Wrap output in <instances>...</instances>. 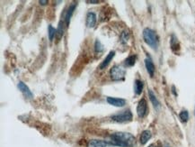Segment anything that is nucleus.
Wrapping results in <instances>:
<instances>
[{
	"mask_svg": "<svg viewBox=\"0 0 195 147\" xmlns=\"http://www.w3.org/2000/svg\"><path fill=\"white\" fill-rule=\"evenodd\" d=\"M112 146L120 147H134L136 144V138L130 133L125 132H116L112 136Z\"/></svg>",
	"mask_w": 195,
	"mask_h": 147,
	"instance_id": "f257e3e1",
	"label": "nucleus"
},
{
	"mask_svg": "<svg viewBox=\"0 0 195 147\" xmlns=\"http://www.w3.org/2000/svg\"><path fill=\"white\" fill-rule=\"evenodd\" d=\"M143 38L145 42L151 48L156 49L158 44V40L156 33L150 28H145L143 31Z\"/></svg>",
	"mask_w": 195,
	"mask_h": 147,
	"instance_id": "f03ea898",
	"label": "nucleus"
},
{
	"mask_svg": "<svg viewBox=\"0 0 195 147\" xmlns=\"http://www.w3.org/2000/svg\"><path fill=\"white\" fill-rule=\"evenodd\" d=\"M132 113L130 109H126L124 111L112 115V119L114 122H117V123H127V122H130L132 120Z\"/></svg>",
	"mask_w": 195,
	"mask_h": 147,
	"instance_id": "7ed1b4c3",
	"label": "nucleus"
},
{
	"mask_svg": "<svg viewBox=\"0 0 195 147\" xmlns=\"http://www.w3.org/2000/svg\"><path fill=\"white\" fill-rule=\"evenodd\" d=\"M126 74V70L119 65H115L110 70V76H111L112 81H122L124 79Z\"/></svg>",
	"mask_w": 195,
	"mask_h": 147,
	"instance_id": "20e7f679",
	"label": "nucleus"
},
{
	"mask_svg": "<svg viewBox=\"0 0 195 147\" xmlns=\"http://www.w3.org/2000/svg\"><path fill=\"white\" fill-rule=\"evenodd\" d=\"M137 114L138 117L143 118L148 114V103L145 99H141L139 100L138 106H137Z\"/></svg>",
	"mask_w": 195,
	"mask_h": 147,
	"instance_id": "39448f33",
	"label": "nucleus"
},
{
	"mask_svg": "<svg viewBox=\"0 0 195 147\" xmlns=\"http://www.w3.org/2000/svg\"><path fill=\"white\" fill-rule=\"evenodd\" d=\"M112 145L111 141H102V140H96L92 139L88 141L87 147H109Z\"/></svg>",
	"mask_w": 195,
	"mask_h": 147,
	"instance_id": "423d86ee",
	"label": "nucleus"
},
{
	"mask_svg": "<svg viewBox=\"0 0 195 147\" xmlns=\"http://www.w3.org/2000/svg\"><path fill=\"white\" fill-rule=\"evenodd\" d=\"M107 102L110 105L114 106V107H122L126 105V100L123 99H119V97H108L106 99Z\"/></svg>",
	"mask_w": 195,
	"mask_h": 147,
	"instance_id": "0eeeda50",
	"label": "nucleus"
},
{
	"mask_svg": "<svg viewBox=\"0 0 195 147\" xmlns=\"http://www.w3.org/2000/svg\"><path fill=\"white\" fill-rule=\"evenodd\" d=\"M77 7V4L76 3H73L71 4L68 10L66 11V13H65V16H64V22L66 23V26H69V22H70V19H71V16L73 15V13H74V11H75V8Z\"/></svg>",
	"mask_w": 195,
	"mask_h": 147,
	"instance_id": "6e6552de",
	"label": "nucleus"
},
{
	"mask_svg": "<svg viewBox=\"0 0 195 147\" xmlns=\"http://www.w3.org/2000/svg\"><path fill=\"white\" fill-rule=\"evenodd\" d=\"M18 88H19V89L22 91V93L26 97H28V99H33V94L32 93V91L30 90V89L28 88V86L26 84H24L23 81H20L18 83Z\"/></svg>",
	"mask_w": 195,
	"mask_h": 147,
	"instance_id": "1a4fd4ad",
	"label": "nucleus"
},
{
	"mask_svg": "<svg viewBox=\"0 0 195 147\" xmlns=\"http://www.w3.org/2000/svg\"><path fill=\"white\" fill-rule=\"evenodd\" d=\"M96 23V15L94 12H88L87 15V22L86 24L89 28H93Z\"/></svg>",
	"mask_w": 195,
	"mask_h": 147,
	"instance_id": "9d476101",
	"label": "nucleus"
},
{
	"mask_svg": "<svg viewBox=\"0 0 195 147\" xmlns=\"http://www.w3.org/2000/svg\"><path fill=\"white\" fill-rule=\"evenodd\" d=\"M145 65H146V68H147V70L148 72V74L150 75V77H153L155 70H156V68H155V65H154L153 62H152V60L149 57L145 60Z\"/></svg>",
	"mask_w": 195,
	"mask_h": 147,
	"instance_id": "9b49d317",
	"label": "nucleus"
},
{
	"mask_svg": "<svg viewBox=\"0 0 195 147\" xmlns=\"http://www.w3.org/2000/svg\"><path fill=\"white\" fill-rule=\"evenodd\" d=\"M114 55H115V52L114 51H111L109 53H108V55L106 56V58L103 60V62L101 63V65L99 66V68H100V70H103V69H105L106 67L109 65V63L112 62V60L113 59V57H114Z\"/></svg>",
	"mask_w": 195,
	"mask_h": 147,
	"instance_id": "f8f14e48",
	"label": "nucleus"
},
{
	"mask_svg": "<svg viewBox=\"0 0 195 147\" xmlns=\"http://www.w3.org/2000/svg\"><path fill=\"white\" fill-rule=\"evenodd\" d=\"M148 97H149V99H150V101L152 103V105L154 106V107L156 109H159L160 103H159V101H158L156 95L154 94V92L151 89H148Z\"/></svg>",
	"mask_w": 195,
	"mask_h": 147,
	"instance_id": "ddd939ff",
	"label": "nucleus"
},
{
	"mask_svg": "<svg viewBox=\"0 0 195 147\" xmlns=\"http://www.w3.org/2000/svg\"><path fill=\"white\" fill-rule=\"evenodd\" d=\"M151 136H152V134H151V132L149 130L143 131L142 134H141V136H140V138H139L140 144H146L148 142V140L151 138Z\"/></svg>",
	"mask_w": 195,
	"mask_h": 147,
	"instance_id": "4468645a",
	"label": "nucleus"
},
{
	"mask_svg": "<svg viewBox=\"0 0 195 147\" xmlns=\"http://www.w3.org/2000/svg\"><path fill=\"white\" fill-rule=\"evenodd\" d=\"M143 87H144L143 82L141 81H139V79H136L135 84H134V89H135L136 95H140L142 93Z\"/></svg>",
	"mask_w": 195,
	"mask_h": 147,
	"instance_id": "2eb2a0df",
	"label": "nucleus"
},
{
	"mask_svg": "<svg viewBox=\"0 0 195 147\" xmlns=\"http://www.w3.org/2000/svg\"><path fill=\"white\" fill-rule=\"evenodd\" d=\"M171 49L175 53H177V51L180 49V44H178V41L174 35H173L171 38Z\"/></svg>",
	"mask_w": 195,
	"mask_h": 147,
	"instance_id": "dca6fc26",
	"label": "nucleus"
},
{
	"mask_svg": "<svg viewBox=\"0 0 195 147\" xmlns=\"http://www.w3.org/2000/svg\"><path fill=\"white\" fill-rule=\"evenodd\" d=\"M65 26H66L65 22H62V21H60V22H59V27H58V29H57V34H58V38H59V39L61 38V36H63V34H64Z\"/></svg>",
	"mask_w": 195,
	"mask_h": 147,
	"instance_id": "f3484780",
	"label": "nucleus"
},
{
	"mask_svg": "<svg viewBox=\"0 0 195 147\" xmlns=\"http://www.w3.org/2000/svg\"><path fill=\"white\" fill-rule=\"evenodd\" d=\"M57 34V29H55L52 26H49L48 27V35H49V40L51 42L53 41L54 37Z\"/></svg>",
	"mask_w": 195,
	"mask_h": 147,
	"instance_id": "a211bd4d",
	"label": "nucleus"
},
{
	"mask_svg": "<svg viewBox=\"0 0 195 147\" xmlns=\"http://www.w3.org/2000/svg\"><path fill=\"white\" fill-rule=\"evenodd\" d=\"M136 59H137V57L135 56V55H130V56H129V57H128L125 60V62H124L125 66H127V67H132L134 64H135V62H136Z\"/></svg>",
	"mask_w": 195,
	"mask_h": 147,
	"instance_id": "6ab92c4d",
	"label": "nucleus"
},
{
	"mask_svg": "<svg viewBox=\"0 0 195 147\" xmlns=\"http://www.w3.org/2000/svg\"><path fill=\"white\" fill-rule=\"evenodd\" d=\"M179 117L182 122H187L189 119V113L187 110H182V111L179 114Z\"/></svg>",
	"mask_w": 195,
	"mask_h": 147,
	"instance_id": "aec40b11",
	"label": "nucleus"
},
{
	"mask_svg": "<svg viewBox=\"0 0 195 147\" xmlns=\"http://www.w3.org/2000/svg\"><path fill=\"white\" fill-rule=\"evenodd\" d=\"M130 38V34L128 31H123L120 34V42L121 44H126Z\"/></svg>",
	"mask_w": 195,
	"mask_h": 147,
	"instance_id": "412c9836",
	"label": "nucleus"
},
{
	"mask_svg": "<svg viewBox=\"0 0 195 147\" xmlns=\"http://www.w3.org/2000/svg\"><path fill=\"white\" fill-rule=\"evenodd\" d=\"M103 45L102 44V42L99 40H96L95 41V50L96 52H102L103 51Z\"/></svg>",
	"mask_w": 195,
	"mask_h": 147,
	"instance_id": "4be33fe9",
	"label": "nucleus"
},
{
	"mask_svg": "<svg viewBox=\"0 0 195 147\" xmlns=\"http://www.w3.org/2000/svg\"><path fill=\"white\" fill-rule=\"evenodd\" d=\"M39 3L41 5H45L46 4H48V1H42V0H41V1H39Z\"/></svg>",
	"mask_w": 195,
	"mask_h": 147,
	"instance_id": "5701e85b",
	"label": "nucleus"
},
{
	"mask_svg": "<svg viewBox=\"0 0 195 147\" xmlns=\"http://www.w3.org/2000/svg\"><path fill=\"white\" fill-rule=\"evenodd\" d=\"M88 3H91V4H97L99 1H97V0H95V1H94V0H91V1H87Z\"/></svg>",
	"mask_w": 195,
	"mask_h": 147,
	"instance_id": "b1692460",
	"label": "nucleus"
},
{
	"mask_svg": "<svg viewBox=\"0 0 195 147\" xmlns=\"http://www.w3.org/2000/svg\"><path fill=\"white\" fill-rule=\"evenodd\" d=\"M148 147H157V145H156V144H151V145H149Z\"/></svg>",
	"mask_w": 195,
	"mask_h": 147,
	"instance_id": "393cba45",
	"label": "nucleus"
},
{
	"mask_svg": "<svg viewBox=\"0 0 195 147\" xmlns=\"http://www.w3.org/2000/svg\"><path fill=\"white\" fill-rule=\"evenodd\" d=\"M164 147H171V146H170L168 144H164Z\"/></svg>",
	"mask_w": 195,
	"mask_h": 147,
	"instance_id": "a878e982",
	"label": "nucleus"
},
{
	"mask_svg": "<svg viewBox=\"0 0 195 147\" xmlns=\"http://www.w3.org/2000/svg\"><path fill=\"white\" fill-rule=\"evenodd\" d=\"M194 115H195V110H194Z\"/></svg>",
	"mask_w": 195,
	"mask_h": 147,
	"instance_id": "bb28decb",
	"label": "nucleus"
}]
</instances>
